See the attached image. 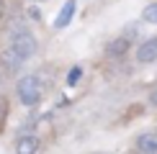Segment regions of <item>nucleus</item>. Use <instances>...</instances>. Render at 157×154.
I'll return each mask as SVG.
<instances>
[{
    "label": "nucleus",
    "mask_w": 157,
    "mask_h": 154,
    "mask_svg": "<svg viewBox=\"0 0 157 154\" xmlns=\"http://www.w3.org/2000/svg\"><path fill=\"white\" fill-rule=\"evenodd\" d=\"M80 77H82V69H80V67H72V69L67 72V85H77Z\"/></svg>",
    "instance_id": "obj_9"
},
{
    "label": "nucleus",
    "mask_w": 157,
    "mask_h": 154,
    "mask_svg": "<svg viewBox=\"0 0 157 154\" xmlns=\"http://www.w3.org/2000/svg\"><path fill=\"white\" fill-rule=\"evenodd\" d=\"M149 100H152V105L157 108V90H155V93H152V95H149Z\"/></svg>",
    "instance_id": "obj_12"
},
{
    "label": "nucleus",
    "mask_w": 157,
    "mask_h": 154,
    "mask_svg": "<svg viewBox=\"0 0 157 154\" xmlns=\"http://www.w3.org/2000/svg\"><path fill=\"white\" fill-rule=\"evenodd\" d=\"M5 116H8V103H5V98H0V123L5 121Z\"/></svg>",
    "instance_id": "obj_10"
},
{
    "label": "nucleus",
    "mask_w": 157,
    "mask_h": 154,
    "mask_svg": "<svg viewBox=\"0 0 157 154\" xmlns=\"http://www.w3.org/2000/svg\"><path fill=\"white\" fill-rule=\"evenodd\" d=\"M126 51H129V38H124V36L108 44V54L111 57H121V54H126Z\"/></svg>",
    "instance_id": "obj_7"
},
{
    "label": "nucleus",
    "mask_w": 157,
    "mask_h": 154,
    "mask_svg": "<svg viewBox=\"0 0 157 154\" xmlns=\"http://www.w3.org/2000/svg\"><path fill=\"white\" fill-rule=\"evenodd\" d=\"M75 10H77V0H67V3L62 5L59 16H57V21H54V28H67L70 21L75 18Z\"/></svg>",
    "instance_id": "obj_3"
},
{
    "label": "nucleus",
    "mask_w": 157,
    "mask_h": 154,
    "mask_svg": "<svg viewBox=\"0 0 157 154\" xmlns=\"http://www.w3.org/2000/svg\"><path fill=\"white\" fill-rule=\"evenodd\" d=\"M39 152V139L34 134H26L16 141V154H36Z\"/></svg>",
    "instance_id": "obj_5"
},
{
    "label": "nucleus",
    "mask_w": 157,
    "mask_h": 154,
    "mask_svg": "<svg viewBox=\"0 0 157 154\" xmlns=\"http://www.w3.org/2000/svg\"><path fill=\"white\" fill-rule=\"evenodd\" d=\"M0 16H3V0H0Z\"/></svg>",
    "instance_id": "obj_13"
},
{
    "label": "nucleus",
    "mask_w": 157,
    "mask_h": 154,
    "mask_svg": "<svg viewBox=\"0 0 157 154\" xmlns=\"http://www.w3.org/2000/svg\"><path fill=\"white\" fill-rule=\"evenodd\" d=\"M136 149L142 154H157V134H142L136 139Z\"/></svg>",
    "instance_id": "obj_6"
},
{
    "label": "nucleus",
    "mask_w": 157,
    "mask_h": 154,
    "mask_svg": "<svg viewBox=\"0 0 157 154\" xmlns=\"http://www.w3.org/2000/svg\"><path fill=\"white\" fill-rule=\"evenodd\" d=\"M16 90H18V98H21L23 105H36L41 100V85H39V77H34V75L21 77Z\"/></svg>",
    "instance_id": "obj_2"
},
{
    "label": "nucleus",
    "mask_w": 157,
    "mask_h": 154,
    "mask_svg": "<svg viewBox=\"0 0 157 154\" xmlns=\"http://www.w3.org/2000/svg\"><path fill=\"white\" fill-rule=\"evenodd\" d=\"M136 59L144 62V64L157 59V36H155V38H147V41L142 44L139 49H136Z\"/></svg>",
    "instance_id": "obj_4"
},
{
    "label": "nucleus",
    "mask_w": 157,
    "mask_h": 154,
    "mask_svg": "<svg viewBox=\"0 0 157 154\" xmlns=\"http://www.w3.org/2000/svg\"><path fill=\"white\" fill-rule=\"evenodd\" d=\"M29 16L34 18V21H39V18H41V13H39V8H29Z\"/></svg>",
    "instance_id": "obj_11"
},
{
    "label": "nucleus",
    "mask_w": 157,
    "mask_h": 154,
    "mask_svg": "<svg viewBox=\"0 0 157 154\" xmlns=\"http://www.w3.org/2000/svg\"><path fill=\"white\" fill-rule=\"evenodd\" d=\"M142 18L147 23H157V3H149L144 10H142Z\"/></svg>",
    "instance_id": "obj_8"
},
{
    "label": "nucleus",
    "mask_w": 157,
    "mask_h": 154,
    "mask_svg": "<svg viewBox=\"0 0 157 154\" xmlns=\"http://www.w3.org/2000/svg\"><path fill=\"white\" fill-rule=\"evenodd\" d=\"M36 51V38L29 34L26 28H16L10 34V51H8V62L13 67H18L21 62H26L29 57H34Z\"/></svg>",
    "instance_id": "obj_1"
}]
</instances>
